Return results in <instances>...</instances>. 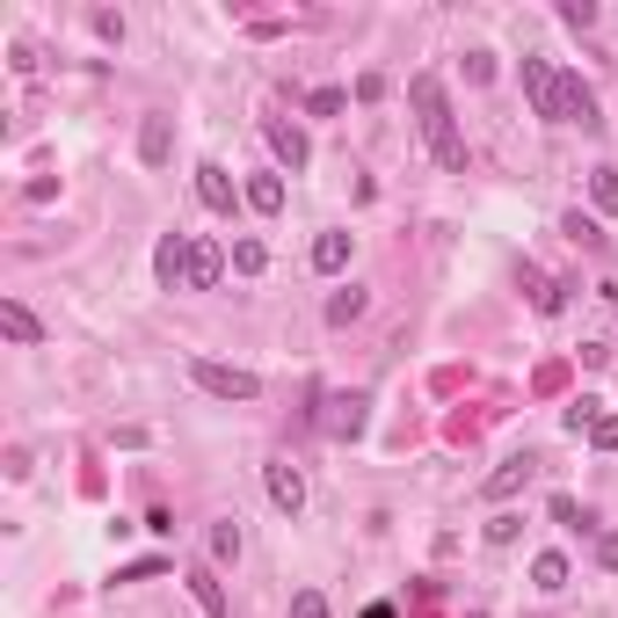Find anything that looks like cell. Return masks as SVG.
Segmentation results:
<instances>
[{"mask_svg": "<svg viewBox=\"0 0 618 618\" xmlns=\"http://www.w3.org/2000/svg\"><path fill=\"white\" fill-rule=\"evenodd\" d=\"M407 102H415V124H422L437 167H444V175H466V139H458V117H452L444 80H437V73H415V80H407Z\"/></svg>", "mask_w": 618, "mask_h": 618, "instance_id": "obj_1", "label": "cell"}, {"mask_svg": "<svg viewBox=\"0 0 618 618\" xmlns=\"http://www.w3.org/2000/svg\"><path fill=\"white\" fill-rule=\"evenodd\" d=\"M190 379L212 393V401H262V379L255 371H240V364H212V357H197L190 364Z\"/></svg>", "mask_w": 618, "mask_h": 618, "instance_id": "obj_2", "label": "cell"}, {"mask_svg": "<svg viewBox=\"0 0 618 618\" xmlns=\"http://www.w3.org/2000/svg\"><path fill=\"white\" fill-rule=\"evenodd\" d=\"M553 96H560V124H582V131H604V117H596V88L582 80V73H560V80H553Z\"/></svg>", "mask_w": 618, "mask_h": 618, "instance_id": "obj_3", "label": "cell"}, {"mask_svg": "<svg viewBox=\"0 0 618 618\" xmlns=\"http://www.w3.org/2000/svg\"><path fill=\"white\" fill-rule=\"evenodd\" d=\"M364 393H320V415H313V422L328 429V437H364Z\"/></svg>", "mask_w": 618, "mask_h": 618, "instance_id": "obj_4", "label": "cell"}, {"mask_svg": "<svg viewBox=\"0 0 618 618\" xmlns=\"http://www.w3.org/2000/svg\"><path fill=\"white\" fill-rule=\"evenodd\" d=\"M262 488H269V502H277L285 517H299V509H306V474H299L291 458H269V466H262Z\"/></svg>", "mask_w": 618, "mask_h": 618, "instance_id": "obj_5", "label": "cell"}, {"mask_svg": "<svg viewBox=\"0 0 618 618\" xmlns=\"http://www.w3.org/2000/svg\"><path fill=\"white\" fill-rule=\"evenodd\" d=\"M153 277H161V291H190V234H161Z\"/></svg>", "mask_w": 618, "mask_h": 618, "instance_id": "obj_6", "label": "cell"}, {"mask_svg": "<svg viewBox=\"0 0 618 618\" xmlns=\"http://www.w3.org/2000/svg\"><path fill=\"white\" fill-rule=\"evenodd\" d=\"M553 80H560V73H553L546 59H524V96H531V110H539L546 124H560V96H553Z\"/></svg>", "mask_w": 618, "mask_h": 618, "instance_id": "obj_7", "label": "cell"}, {"mask_svg": "<svg viewBox=\"0 0 618 618\" xmlns=\"http://www.w3.org/2000/svg\"><path fill=\"white\" fill-rule=\"evenodd\" d=\"M269 153H277V161H285V175H299V167L313 161L306 131H299V124H291V117H269Z\"/></svg>", "mask_w": 618, "mask_h": 618, "instance_id": "obj_8", "label": "cell"}, {"mask_svg": "<svg viewBox=\"0 0 618 618\" xmlns=\"http://www.w3.org/2000/svg\"><path fill=\"white\" fill-rule=\"evenodd\" d=\"M182 582H190V596L204 604V618H234V604H226V582H218L212 560H197V568L182 575Z\"/></svg>", "mask_w": 618, "mask_h": 618, "instance_id": "obj_9", "label": "cell"}, {"mask_svg": "<svg viewBox=\"0 0 618 618\" xmlns=\"http://www.w3.org/2000/svg\"><path fill=\"white\" fill-rule=\"evenodd\" d=\"M197 197H204V212H234V197H248V190H234V175L218 161H204L197 167Z\"/></svg>", "mask_w": 618, "mask_h": 618, "instance_id": "obj_10", "label": "cell"}, {"mask_svg": "<svg viewBox=\"0 0 618 618\" xmlns=\"http://www.w3.org/2000/svg\"><path fill=\"white\" fill-rule=\"evenodd\" d=\"M226 277V255H218V240H190V291H212Z\"/></svg>", "mask_w": 618, "mask_h": 618, "instance_id": "obj_11", "label": "cell"}, {"mask_svg": "<svg viewBox=\"0 0 618 618\" xmlns=\"http://www.w3.org/2000/svg\"><path fill=\"white\" fill-rule=\"evenodd\" d=\"M0 335H8V342H45V328H37V313L23 306V299H0Z\"/></svg>", "mask_w": 618, "mask_h": 618, "instance_id": "obj_12", "label": "cell"}, {"mask_svg": "<svg viewBox=\"0 0 618 618\" xmlns=\"http://www.w3.org/2000/svg\"><path fill=\"white\" fill-rule=\"evenodd\" d=\"M524 291H531V306H539V313H560V306H568V291H575V285H560V277H539V269L524 262Z\"/></svg>", "mask_w": 618, "mask_h": 618, "instance_id": "obj_13", "label": "cell"}, {"mask_svg": "<svg viewBox=\"0 0 618 618\" xmlns=\"http://www.w3.org/2000/svg\"><path fill=\"white\" fill-rule=\"evenodd\" d=\"M167 146H175V124H167V117H146V124H139V161H146V167H161V161H167Z\"/></svg>", "mask_w": 618, "mask_h": 618, "instance_id": "obj_14", "label": "cell"}, {"mask_svg": "<svg viewBox=\"0 0 618 618\" xmlns=\"http://www.w3.org/2000/svg\"><path fill=\"white\" fill-rule=\"evenodd\" d=\"M524 480H531V458H502L495 474H488V502H509Z\"/></svg>", "mask_w": 618, "mask_h": 618, "instance_id": "obj_15", "label": "cell"}, {"mask_svg": "<svg viewBox=\"0 0 618 618\" xmlns=\"http://www.w3.org/2000/svg\"><path fill=\"white\" fill-rule=\"evenodd\" d=\"M248 204H255L262 218L285 212V175H248Z\"/></svg>", "mask_w": 618, "mask_h": 618, "instance_id": "obj_16", "label": "cell"}, {"mask_svg": "<svg viewBox=\"0 0 618 618\" xmlns=\"http://www.w3.org/2000/svg\"><path fill=\"white\" fill-rule=\"evenodd\" d=\"M364 306H371V291H357V285H342L328 299V328H350V320H364Z\"/></svg>", "mask_w": 618, "mask_h": 618, "instance_id": "obj_17", "label": "cell"}, {"mask_svg": "<svg viewBox=\"0 0 618 618\" xmlns=\"http://www.w3.org/2000/svg\"><path fill=\"white\" fill-rule=\"evenodd\" d=\"M342 262H350V234H320L313 240V269H320V277H335Z\"/></svg>", "mask_w": 618, "mask_h": 618, "instance_id": "obj_18", "label": "cell"}, {"mask_svg": "<svg viewBox=\"0 0 618 618\" xmlns=\"http://www.w3.org/2000/svg\"><path fill=\"white\" fill-rule=\"evenodd\" d=\"M531 582H539V590H568V553H539V560H531Z\"/></svg>", "mask_w": 618, "mask_h": 618, "instance_id": "obj_19", "label": "cell"}, {"mask_svg": "<svg viewBox=\"0 0 618 618\" xmlns=\"http://www.w3.org/2000/svg\"><path fill=\"white\" fill-rule=\"evenodd\" d=\"M234 269H240V277H262V269H269V248H262L255 234H240L234 240Z\"/></svg>", "mask_w": 618, "mask_h": 618, "instance_id": "obj_20", "label": "cell"}, {"mask_svg": "<svg viewBox=\"0 0 618 618\" xmlns=\"http://www.w3.org/2000/svg\"><path fill=\"white\" fill-rule=\"evenodd\" d=\"M342 110H350L342 88H313V96H306V117H342Z\"/></svg>", "mask_w": 618, "mask_h": 618, "instance_id": "obj_21", "label": "cell"}, {"mask_svg": "<svg viewBox=\"0 0 618 618\" xmlns=\"http://www.w3.org/2000/svg\"><path fill=\"white\" fill-rule=\"evenodd\" d=\"M590 197H596V212H618V167H596V175H590Z\"/></svg>", "mask_w": 618, "mask_h": 618, "instance_id": "obj_22", "label": "cell"}, {"mask_svg": "<svg viewBox=\"0 0 618 618\" xmlns=\"http://www.w3.org/2000/svg\"><path fill=\"white\" fill-rule=\"evenodd\" d=\"M212 560H240V524H212Z\"/></svg>", "mask_w": 618, "mask_h": 618, "instance_id": "obj_23", "label": "cell"}, {"mask_svg": "<svg viewBox=\"0 0 618 618\" xmlns=\"http://www.w3.org/2000/svg\"><path fill=\"white\" fill-rule=\"evenodd\" d=\"M553 524H568V531H590L596 517H590V509H575L568 495H553Z\"/></svg>", "mask_w": 618, "mask_h": 618, "instance_id": "obj_24", "label": "cell"}, {"mask_svg": "<svg viewBox=\"0 0 618 618\" xmlns=\"http://www.w3.org/2000/svg\"><path fill=\"white\" fill-rule=\"evenodd\" d=\"M560 23H568V29H590L596 23V0H560Z\"/></svg>", "mask_w": 618, "mask_h": 618, "instance_id": "obj_25", "label": "cell"}, {"mask_svg": "<svg viewBox=\"0 0 618 618\" xmlns=\"http://www.w3.org/2000/svg\"><path fill=\"white\" fill-rule=\"evenodd\" d=\"M596 415H604V407H596V401H575V407H568V415H560V422H568V429H575V437H590V422H596Z\"/></svg>", "mask_w": 618, "mask_h": 618, "instance_id": "obj_26", "label": "cell"}, {"mask_svg": "<svg viewBox=\"0 0 618 618\" xmlns=\"http://www.w3.org/2000/svg\"><path fill=\"white\" fill-rule=\"evenodd\" d=\"M590 444H596V452H618V415H596V422H590Z\"/></svg>", "mask_w": 618, "mask_h": 618, "instance_id": "obj_27", "label": "cell"}, {"mask_svg": "<svg viewBox=\"0 0 618 618\" xmlns=\"http://www.w3.org/2000/svg\"><path fill=\"white\" fill-rule=\"evenodd\" d=\"M291 618H328V596H320V590H299V596H291Z\"/></svg>", "mask_w": 618, "mask_h": 618, "instance_id": "obj_28", "label": "cell"}, {"mask_svg": "<svg viewBox=\"0 0 618 618\" xmlns=\"http://www.w3.org/2000/svg\"><path fill=\"white\" fill-rule=\"evenodd\" d=\"M568 234L582 240V248H604V226H596V218H582V212H568Z\"/></svg>", "mask_w": 618, "mask_h": 618, "instance_id": "obj_29", "label": "cell"}, {"mask_svg": "<svg viewBox=\"0 0 618 618\" xmlns=\"http://www.w3.org/2000/svg\"><path fill=\"white\" fill-rule=\"evenodd\" d=\"M517 524L524 517H495V524H488V546H517Z\"/></svg>", "mask_w": 618, "mask_h": 618, "instance_id": "obj_30", "label": "cell"}, {"mask_svg": "<svg viewBox=\"0 0 618 618\" xmlns=\"http://www.w3.org/2000/svg\"><path fill=\"white\" fill-rule=\"evenodd\" d=\"M96 37H110V45H124V15H117V8H102V15H96Z\"/></svg>", "mask_w": 618, "mask_h": 618, "instance_id": "obj_31", "label": "cell"}, {"mask_svg": "<svg viewBox=\"0 0 618 618\" xmlns=\"http://www.w3.org/2000/svg\"><path fill=\"white\" fill-rule=\"evenodd\" d=\"M596 568L618 575V531H604V539H596Z\"/></svg>", "mask_w": 618, "mask_h": 618, "instance_id": "obj_32", "label": "cell"}, {"mask_svg": "<svg viewBox=\"0 0 618 618\" xmlns=\"http://www.w3.org/2000/svg\"><path fill=\"white\" fill-rule=\"evenodd\" d=\"M167 560H131V568H117V582H146V575H161Z\"/></svg>", "mask_w": 618, "mask_h": 618, "instance_id": "obj_33", "label": "cell"}]
</instances>
